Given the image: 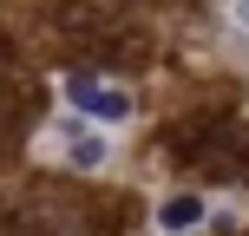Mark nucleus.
Masks as SVG:
<instances>
[{"label":"nucleus","instance_id":"20e7f679","mask_svg":"<svg viewBox=\"0 0 249 236\" xmlns=\"http://www.w3.org/2000/svg\"><path fill=\"white\" fill-rule=\"evenodd\" d=\"M236 13H243V26H249V0H243V7H236Z\"/></svg>","mask_w":249,"mask_h":236},{"label":"nucleus","instance_id":"f03ea898","mask_svg":"<svg viewBox=\"0 0 249 236\" xmlns=\"http://www.w3.org/2000/svg\"><path fill=\"white\" fill-rule=\"evenodd\" d=\"M158 223L171 230V236H184V230H197V223H203V203L190 197V190H184V197H164V210H158Z\"/></svg>","mask_w":249,"mask_h":236},{"label":"nucleus","instance_id":"f257e3e1","mask_svg":"<svg viewBox=\"0 0 249 236\" xmlns=\"http://www.w3.org/2000/svg\"><path fill=\"white\" fill-rule=\"evenodd\" d=\"M72 99H79V112H92V118H124V112H131V99H124L118 86H105V79H86V73L72 79Z\"/></svg>","mask_w":249,"mask_h":236},{"label":"nucleus","instance_id":"7ed1b4c3","mask_svg":"<svg viewBox=\"0 0 249 236\" xmlns=\"http://www.w3.org/2000/svg\"><path fill=\"white\" fill-rule=\"evenodd\" d=\"M66 151H72V164H105V145H99V138H72Z\"/></svg>","mask_w":249,"mask_h":236}]
</instances>
